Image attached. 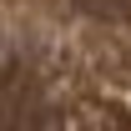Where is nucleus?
Returning a JSON list of instances; mask_svg holds the SVG:
<instances>
[{"instance_id": "f257e3e1", "label": "nucleus", "mask_w": 131, "mask_h": 131, "mask_svg": "<svg viewBox=\"0 0 131 131\" xmlns=\"http://www.w3.org/2000/svg\"><path fill=\"white\" fill-rule=\"evenodd\" d=\"M76 5H81L86 15L91 20H131V0H76Z\"/></svg>"}]
</instances>
